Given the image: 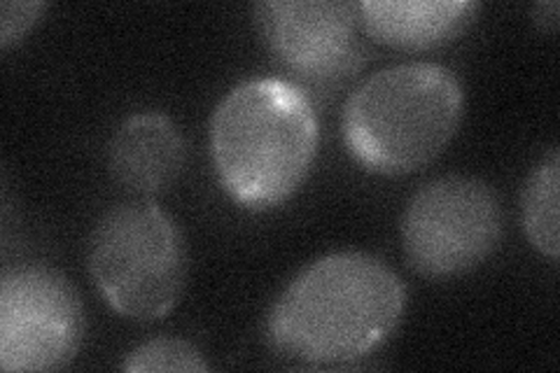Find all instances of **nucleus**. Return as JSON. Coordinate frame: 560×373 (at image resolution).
Here are the masks:
<instances>
[{"instance_id": "f257e3e1", "label": "nucleus", "mask_w": 560, "mask_h": 373, "mask_svg": "<svg viewBox=\"0 0 560 373\" xmlns=\"http://www.w3.org/2000/svg\"><path fill=\"white\" fill-rule=\"evenodd\" d=\"M407 308L405 282L370 253H331L311 261L267 315L269 343L304 364H346L381 348Z\"/></svg>"}, {"instance_id": "f03ea898", "label": "nucleus", "mask_w": 560, "mask_h": 373, "mask_svg": "<svg viewBox=\"0 0 560 373\" xmlns=\"http://www.w3.org/2000/svg\"><path fill=\"white\" fill-rule=\"evenodd\" d=\"M208 131L220 185L253 210L285 203L304 185L320 143L304 89L280 78L236 84L218 103Z\"/></svg>"}, {"instance_id": "7ed1b4c3", "label": "nucleus", "mask_w": 560, "mask_h": 373, "mask_svg": "<svg viewBox=\"0 0 560 373\" xmlns=\"http://www.w3.org/2000/svg\"><path fill=\"white\" fill-rule=\"evenodd\" d=\"M463 84L451 68L409 61L378 70L348 96L341 131L348 152L381 175L425 168L463 121Z\"/></svg>"}, {"instance_id": "20e7f679", "label": "nucleus", "mask_w": 560, "mask_h": 373, "mask_svg": "<svg viewBox=\"0 0 560 373\" xmlns=\"http://www.w3.org/2000/svg\"><path fill=\"white\" fill-rule=\"evenodd\" d=\"M180 226L152 201L105 210L86 243V271L115 313L136 323L166 317L187 282Z\"/></svg>"}, {"instance_id": "39448f33", "label": "nucleus", "mask_w": 560, "mask_h": 373, "mask_svg": "<svg viewBox=\"0 0 560 373\" xmlns=\"http://www.w3.org/2000/svg\"><path fill=\"white\" fill-rule=\"evenodd\" d=\"M399 236L407 264L418 276H465L493 255L502 238L498 194L479 177H434L407 201Z\"/></svg>"}, {"instance_id": "423d86ee", "label": "nucleus", "mask_w": 560, "mask_h": 373, "mask_svg": "<svg viewBox=\"0 0 560 373\" xmlns=\"http://www.w3.org/2000/svg\"><path fill=\"white\" fill-rule=\"evenodd\" d=\"M84 308L70 280L49 266H16L0 278V369L57 371L75 360Z\"/></svg>"}, {"instance_id": "0eeeda50", "label": "nucleus", "mask_w": 560, "mask_h": 373, "mask_svg": "<svg viewBox=\"0 0 560 373\" xmlns=\"http://www.w3.org/2000/svg\"><path fill=\"white\" fill-rule=\"evenodd\" d=\"M253 22L273 59L306 82L348 78L366 55L360 3L269 0L253 5Z\"/></svg>"}, {"instance_id": "6e6552de", "label": "nucleus", "mask_w": 560, "mask_h": 373, "mask_svg": "<svg viewBox=\"0 0 560 373\" xmlns=\"http://www.w3.org/2000/svg\"><path fill=\"white\" fill-rule=\"evenodd\" d=\"M187 159L183 131L166 113L145 110L127 117L108 145V168L119 187L154 197L178 180Z\"/></svg>"}, {"instance_id": "1a4fd4ad", "label": "nucleus", "mask_w": 560, "mask_h": 373, "mask_svg": "<svg viewBox=\"0 0 560 373\" xmlns=\"http://www.w3.org/2000/svg\"><path fill=\"white\" fill-rule=\"evenodd\" d=\"M479 8L475 0H364L360 20L376 43L420 51L458 40Z\"/></svg>"}, {"instance_id": "9d476101", "label": "nucleus", "mask_w": 560, "mask_h": 373, "mask_svg": "<svg viewBox=\"0 0 560 373\" xmlns=\"http://www.w3.org/2000/svg\"><path fill=\"white\" fill-rule=\"evenodd\" d=\"M560 156L558 150L549 154L530 171L521 194V220L525 236L549 259L560 255Z\"/></svg>"}, {"instance_id": "9b49d317", "label": "nucleus", "mask_w": 560, "mask_h": 373, "mask_svg": "<svg viewBox=\"0 0 560 373\" xmlns=\"http://www.w3.org/2000/svg\"><path fill=\"white\" fill-rule=\"evenodd\" d=\"M125 371H187V373H201L208 371L210 364L201 354V350L185 339H171V336H160V339H150L140 343L131 352H127Z\"/></svg>"}, {"instance_id": "f8f14e48", "label": "nucleus", "mask_w": 560, "mask_h": 373, "mask_svg": "<svg viewBox=\"0 0 560 373\" xmlns=\"http://www.w3.org/2000/svg\"><path fill=\"white\" fill-rule=\"evenodd\" d=\"M47 3L43 0H3L0 3V47L10 49L43 20Z\"/></svg>"}, {"instance_id": "ddd939ff", "label": "nucleus", "mask_w": 560, "mask_h": 373, "mask_svg": "<svg viewBox=\"0 0 560 373\" xmlns=\"http://www.w3.org/2000/svg\"><path fill=\"white\" fill-rule=\"evenodd\" d=\"M560 20V5L558 0H541L533 5V22L541 33H553Z\"/></svg>"}]
</instances>
